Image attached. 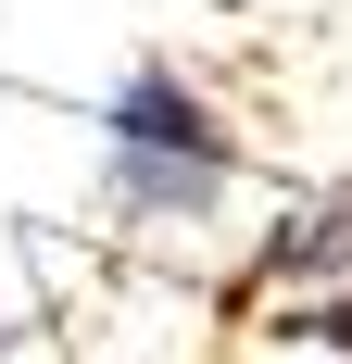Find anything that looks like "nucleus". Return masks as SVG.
Here are the masks:
<instances>
[{"mask_svg":"<svg viewBox=\"0 0 352 364\" xmlns=\"http://www.w3.org/2000/svg\"><path fill=\"white\" fill-rule=\"evenodd\" d=\"M252 339H302V352H352V188H315L302 214L252 239L239 289H227Z\"/></svg>","mask_w":352,"mask_h":364,"instance_id":"2","label":"nucleus"},{"mask_svg":"<svg viewBox=\"0 0 352 364\" xmlns=\"http://www.w3.org/2000/svg\"><path fill=\"white\" fill-rule=\"evenodd\" d=\"M227 188H239V126L202 101V75L139 63L101 101V201L139 239H189V226L227 214Z\"/></svg>","mask_w":352,"mask_h":364,"instance_id":"1","label":"nucleus"}]
</instances>
